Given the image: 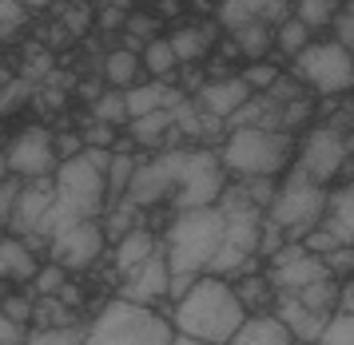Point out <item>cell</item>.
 Wrapping results in <instances>:
<instances>
[{
  "label": "cell",
  "instance_id": "obj_45",
  "mask_svg": "<svg viewBox=\"0 0 354 345\" xmlns=\"http://www.w3.org/2000/svg\"><path fill=\"white\" fill-rule=\"evenodd\" d=\"M342 12H351V16H354V0H346V8H342Z\"/></svg>",
  "mask_w": 354,
  "mask_h": 345
},
{
  "label": "cell",
  "instance_id": "obj_29",
  "mask_svg": "<svg viewBox=\"0 0 354 345\" xmlns=\"http://www.w3.org/2000/svg\"><path fill=\"white\" fill-rule=\"evenodd\" d=\"M306 44H310V28H306V24H299L295 16H287L283 24H274V52H279V56L295 60Z\"/></svg>",
  "mask_w": 354,
  "mask_h": 345
},
{
  "label": "cell",
  "instance_id": "obj_46",
  "mask_svg": "<svg viewBox=\"0 0 354 345\" xmlns=\"http://www.w3.org/2000/svg\"><path fill=\"white\" fill-rule=\"evenodd\" d=\"M290 345H319V342H290Z\"/></svg>",
  "mask_w": 354,
  "mask_h": 345
},
{
  "label": "cell",
  "instance_id": "obj_3",
  "mask_svg": "<svg viewBox=\"0 0 354 345\" xmlns=\"http://www.w3.org/2000/svg\"><path fill=\"white\" fill-rule=\"evenodd\" d=\"M215 155L235 179H279L295 163V135L267 131V127H231Z\"/></svg>",
  "mask_w": 354,
  "mask_h": 345
},
{
  "label": "cell",
  "instance_id": "obj_21",
  "mask_svg": "<svg viewBox=\"0 0 354 345\" xmlns=\"http://www.w3.org/2000/svg\"><path fill=\"white\" fill-rule=\"evenodd\" d=\"M104 79L112 83L115 92H128V88H136V83L144 79L140 52H131V48H112V52L104 56Z\"/></svg>",
  "mask_w": 354,
  "mask_h": 345
},
{
  "label": "cell",
  "instance_id": "obj_33",
  "mask_svg": "<svg viewBox=\"0 0 354 345\" xmlns=\"http://www.w3.org/2000/svg\"><path fill=\"white\" fill-rule=\"evenodd\" d=\"M92 119L108 127H124L128 124V108H124V92H100L92 99Z\"/></svg>",
  "mask_w": 354,
  "mask_h": 345
},
{
  "label": "cell",
  "instance_id": "obj_8",
  "mask_svg": "<svg viewBox=\"0 0 354 345\" xmlns=\"http://www.w3.org/2000/svg\"><path fill=\"white\" fill-rule=\"evenodd\" d=\"M4 163H8V175L17 179H52L60 167L52 131L44 124H24L20 131H12L4 143Z\"/></svg>",
  "mask_w": 354,
  "mask_h": 345
},
{
  "label": "cell",
  "instance_id": "obj_36",
  "mask_svg": "<svg viewBox=\"0 0 354 345\" xmlns=\"http://www.w3.org/2000/svg\"><path fill=\"white\" fill-rule=\"evenodd\" d=\"M28 24V8L20 0H0V40H12Z\"/></svg>",
  "mask_w": 354,
  "mask_h": 345
},
{
  "label": "cell",
  "instance_id": "obj_9",
  "mask_svg": "<svg viewBox=\"0 0 354 345\" xmlns=\"http://www.w3.org/2000/svg\"><path fill=\"white\" fill-rule=\"evenodd\" d=\"M104 254H108V238H104L100 219L72 222L60 235L48 238V262H56V266L68 270V274H88Z\"/></svg>",
  "mask_w": 354,
  "mask_h": 345
},
{
  "label": "cell",
  "instance_id": "obj_26",
  "mask_svg": "<svg viewBox=\"0 0 354 345\" xmlns=\"http://www.w3.org/2000/svg\"><path fill=\"white\" fill-rule=\"evenodd\" d=\"M140 63H144V76L147 79H171L176 76V52H171V44H167V36H156L151 44H144V52H140Z\"/></svg>",
  "mask_w": 354,
  "mask_h": 345
},
{
  "label": "cell",
  "instance_id": "obj_4",
  "mask_svg": "<svg viewBox=\"0 0 354 345\" xmlns=\"http://www.w3.org/2000/svg\"><path fill=\"white\" fill-rule=\"evenodd\" d=\"M171 337L176 330L163 310L124 298H112L84 326V345H171Z\"/></svg>",
  "mask_w": 354,
  "mask_h": 345
},
{
  "label": "cell",
  "instance_id": "obj_7",
  "mask_svg": "<svg viewBox=\"0 0 354 345\" xmlns=\"http://www.w3.org/2000/svg\"><path fill=\"white\" fill-rule=\"evenodd\" d=\"M351 163V143L338 127H310L303 143H295V163L306 179H315L319 187H330Z\"/></svg>",
  "mask_w": 354,
  "mask_h": 345
},
{
  "label": "cell",
  "instance_id": "obj_14",
  "mask_svg": "<svg viewBox=\"0 0 354 345\" xmlns=\"http://www.w3.org/2000/svg\"><path fill=\"white\" fill-rule=\"evenodd\" d=\"M40 270V254L24 246V238L0 230V282L4 286H28Z\"/></svg>",
  "mask_w": 354,
  "mask_h": 345
},
{
  "label": "cell",
  "instance_id": "obj_28",
  "mask_svg": "<svg viewBox=\"0 0 354 345\" xmlns=\"http://www.w3.org/2000/svg\"><path fill=\"white\" fill-rule=\"evenodd\" d=\"M140 167V155H124V151H112V163L104 171V187H108V203H120L124 190H128L131 175Z\"/></svg>",
  "mask_w": 354,
  "mask_h": 345
},
{
  "label": "cell",
  "instance_id": "obj_22",
  "mask_svg": "<svg viewBox=\"0 0 354 345\" xmlns=\"http://www.w3.org/2000/svg\"><path fill=\"white\" fill-rule=\"evenodd\" d=\"M231 44H235V52H239L243 60H267L274 52V24H263V20H255V24H243V28L231 32Z\"/></svg>",
  "mask_w": 354,
  "mask_h": 345
},
{
  "label": "cell",
  "instance_id": "obj_12",
  "mask_svg": "<svg viewBox=\"0 0 354 345\" xmlns=\"http://www.w3.org/2000/svg\"><path fill=\"white\" fill-rule=\"evenodd\" d=\"M52 203H56L52 179H24V187H20V195H17L12 222H8V235H17V238L40 235V226H44V219H48Z\"/></svg>",
  "mask_w": 354,
  "mask_h": 345
},
{
  "label": "cell",
  "instance_id": "obj_42",
  "mask_svg": "<svg viewBox=\"0 0 354 345\" xmlns=\"http://www.w3.org/2000/svg\"><path fill=\"white\" fill-rule=\"evenodd\" d=\"M171 345H207V342H199V337H187V333H176V337H171Z\"/></svg>",
  "mask_w": 354,
  "mask_h": 345
},
{
  "label": "cell",
  "instance_id": "obj_39",
  "mask_svg": "<svg viewBox=\"0 0 354 345\" xmlns=\"http://www.w3.org/2000/svg\"><path fill=\"white\" fill-rule=\"evenodd\" d=\"M80 135H84V147H108V151L115 147V127L96 124V119H92V127H84Z\"/></svg>",
  "mask_w": 354,
  "mask_h": 345
},
{
  "label": "cell",
  "instance_id": "obj_6",
  "mask_svg": "<svg viewBox=\"0 0 354 345\" xmlns=\"http://www.w3.org/2000/svg\"><path fill=\"white\" fill-rule=\"evenodd\" d=\"M290 76L315 95H342L354 88V56L335 40H310L290 60Z\"/></svg>",
  "mask_w": 354,
  "mask_h": 345
},
{
  "label": "cell",
  "instance_id": "obj_13",
  "mask_svg": "<svg viewBox=\"0 0 354 345\" xmlns=\"http://www.w3.org/2000/svg\"><path fill=\"white\" fill-rule=\"evenodd\" d=\"M290 16V0H219V8H215V20H219V28L223 32H235L243 24H283Z\"/></svg>",
  "mask_w": 354,
  "mask_h": 345
},
{
  "label": "cell",
  "instance_id": "obj_11",
  "mask_svg": "<svg viewBox=\"0 0 354 345\" xmlns=\"http://www.w3.org/2000/svg\"><path fill=\"white\" fill-rule=\"evenodd\" d=\"M247 99H251V92H247V83L239 79V72L211 76V79H203V83L195 88V108L203 111V115H211V119H219L223 127Z\"/></svg>",
  "mask_w": 354,
  "mask_h": 345
},
{
  "label": "cell",
  "instance_id": "obj_18",
  "mask_svg": "<svg viewBox=\"0 0 354 345\" xmlns=\"http://www.w3.org/2000/svg\"><path fill=\"white\" fill-rule=\"evenodd\" d=\"M326 235H335L338 246L354 250V183H342L326 195V215L319 222Z\"/></svg>",
  "mask_w": 354,
  "mask_h": 345
},
{
  "label": "cell",
  "instance_id": "obj_1",
  "mask_svg": "<svg viewBox=\"0 0 354 345\" xmlns=\"http://www.w3.org/2000/svg\"><path fill=\"white\" fill-rule=\"evenodd\" d=\"M243 317H247V310H243L235 286L227 278H215V274H199L192 290L167 310L171 330L199 337L207 345H227L231 333L243 326Z\"/></svg>",
  "mask_w": 354,
  "mask_h": 345
},
{
  "label": "cell",
  "instance_id": "obj_24",
  "mask_svg": "<svg viewBox=\"0 0 354 345\" xmlns=\"http://www.w3.org/2000/svg\"><path fill=\"white\" fill-rule=\"evenodd\" d=\"M171 111H151V115H140V119H131L128 124V139L136 147H151V151H163V143L171 135Z\"/></svg>",
  "mask_w": 354,
  "mask_h": 345
},
{
  "label": "cell",
  "instance_id": "obj_41",
  "mask_svg": "<svg viewBox=\"0 0 354 345\" xmlns=\"http://www.w3.org/2000/svg\"><path fill=\"white\" fill-rule=\"evenodd\" d=\"M56 302H60L64 310H72V314H80V310H84V282H72V278H68V282L60 286Z\"/></svg>",
  "mask_w": 354,
  "mask_h": 345
},
{
  "label": "cell",
  "instance_id": "obj_30",
  "mask_svg": "<svg viewBox=\"0 0 354 345\" xmlns=\"http://www.w3.org/2000/svg\"><path fill=\"white\" fill-rule=\"evenodd\" d=\"M32 294L28 290H20V286H4V294H0V317H8L12 326H20V330H28V322H32Z\"/></svg>",
  "mask_w": 354,
  "mask_h": 345
},
{
  "label": "cell",
  "instance_id": "obj_44",
  "mask_svg": "<svg viewBox=\"0 0 354 345\" xmlns=\"http://www.w3.org/2000/svg\"><path fill=\"white\" fill-rule=\"evenodd\" d=\"M8 179V163H4V151H0V183Z\"/></svg>",
  "mask_w": 354,
  "mask_h": 345
},
{
  "label": "cell",
  "instance_id": "obj_35",
  "mask_svg": "<svg viewBox=\"0 0 354 345\" xmlns=\"http://www.w3.org/2000/svg\"><path fill=\"white\" fill-rule=\"evenodd\" d=\"M24 345H84V322L80 326H52V330H28Z\"/></svg>",
  "mask_w": 354,
  "mask_h": 345
},
{
  "label": "cell",
  "instance_id": "obj_25",
  "mask_svg": "<svg viewBox=\"0 0 354 345\" xmlns=\"http://www.w3.org/2000/svg\"><path fill=\"white\" fill-rule=\"evenodd\" d=\"M235 294H239V302H243V310H247V314H271V310H267V306H274V298H279V294H274V286H271V278H267V274H243V278H235Z\"/></svg>",
  "mask_w": 354,
  "mask_h": 345
},
{
  "label": "cell",
  "instance_id": "obj_32",
  "mask_svg": "<svg viewBox=\"0 0 354 345\" xmlns=\"http://www.w3.org/2000/svg\"><path fill=\"white\" fill-rule=\"evenodd\" d=\"M295 20L299 24H306V28H326L330 20L338 16V0H295Z\"/></svg>",
  "mask_w": 354,
  "mask_h": 345
},
{
  "label": "cell",
  "instance_id": "obj_20",
  "mask_svg": "<svg viewBox=\"0 0 354 345\" xmlns=\"http://www.w3.org/2000/svg\"><path fill=\"white\" fill-rule=\"evenodd\" d=\"M295 337L287 333V326L274 314H247L243 326L231 333L227 345H290Z\"/></svg>",
  "mask_w": 354,
  "mask_h": 345
},
{
  "label": "cell",
  "instance_id": "obj_37",
  "mask_svg": "<svg viewBox=\"0 0 354 345\" xmlns=\"http://www.w3.org/2000/svg\"><path fill=\"white\" fill-rule=\"evenodd\" d=\"M20 187H24V179H17V175H8V179L0 183V230H8V222H12Z\"/></svg>",
  "mask_w": 354,
  "mask_h": 345
},
{
  "label": "cell",
  "instance_id": "obj_23",
  "mask_svg": "<svg viewBox=\"0 0 354 345\" xmlns=\"http://www.w3.org/2000/svg\"><path fill=\"white\" fill-rule=\"evenodd\" d=\"M319 345H354V278L351 282H342L338 310L330 314V322H326Z\"/></svg>",
  "mask_w": 354,
  "mask_h": 345
},
{
  "label": "cell",
  "instance_id": "obj_5",
  "mask_svg": "<svg viewBox=\"0 0 354 345\" xmlns=\"http://www.w3.org/2000/svg\"><path fill=\"white\" fill-rule=\"evenodd\" d=\"M326 195L330 187H319L299 167H290L287 175H279L271 203L263 210V222H271L287 242H303L310 230H319L322 215H326Z\"/></svg>",
  "mask_w": 354,
  "mask_h": 345
},
{
  "label": "cell",
  "instance_id": "obj_31",
  "mask_svg": "<svg viewBox=\"0 0 354 345\" xmlns=\"http://www.w3.org/2000/svg\"><path fill=\"white\" fill-rule=\"evenodd\" d=\"M279 76H283V68H279L274 60H251L239 72V79L247 83V92L251 95H267L274 83H279Z\"/></svg>",
  "mask_w": 354,
  "mask_h": 345
},
{
  "label": "cell",
  "instance_id": "obj_43",
  "mask_svg": "<svg viewBox=\"0 0 354 345\" xmlns=\"http://www.w3.org/2000/svg\"><path fill=\"white\" fill-rule=\"evenodd\" d=\"M8 135H12V127H8L4 119H0V151H4V143H8Z\"/></svg>",
  "mask_w": 354,
  "mask_h": 345
},
{
  "label": "cell",
  "instance_id": "obj_47",
  "mask_svg": "<svg viewBox=\"0 0 354 345\" xmlns=\"http://www.w3.org/2000/svg\"><path fill=\"white\" fill-rule=\"evenodd\" d=\"M351 183H354V179H351Z\"/></svg>",
  "mask_w": 354,
  "mask_h": 345
},
{
  "label": "cell",
  "instance_id": "obj_17",
  "mask_svg": "<svg viewBox=\"0 0 354 345\" xmlns=\"http://www.w3.org/2000/svg\"><path fill=\"white\" fill-rule=\"evenodd\" d=\"M271 314L287 326V333L295 337V342H319L322 330H326V322H330V317L310 314V310H306L295 294H279V298H274V306H271Z\"/></svg>",
  "mask_w": 354,
  "mask_h": 345
},
{
  "label": "cell",
  "instance_id": "obj_16",
  "mask_svg": "<svg viewBox=\"0 0 354 345\" xmlns=\"http://www.w3.org/2000/svg\"><path fill=\"white\" fill-rule=\"evenodd\" d=\"M267 278H271L274 294H299V290H306V286L330 278V270H326V262H322L319 254L306 250L303 258H295V262H287V266L267 270Z\"/></svg>",
  "mask_w": 354,
  "mask_h": 345
},
{
  "label": "cell",
  "instance_id": "obj_15",
  "mask_svg": "<svg viewBox=\"0 0 354 345\" xmlns=\"http://www.w3.org/2000/svg\"><path fill=\"white\" fill-rule=\"evenodd\" d=\"M215 40H219V28H215V24H179V28H171V36H167V44L176 52L179 68L203 63L211 56Z\"/></svg>",
  "mask_w": 354,
  "mask_h": 345
},
{
  "label": "cell",
  "instance_id": "obj_40",
  "mask_svg": "<svg viewBox=\"0 0 354 345\" xmlns=\"http://www.w3.org/2000/svg\"><path fill=\"white\" fill-rule=\"evenodd\" d=\"M330 24H335V36H330V40H335V44H342L354 56V16L338 8V16L330 20Z\"/></svg>",
  "mask_w": 354,
  "mask_h": 345
},
{
  "label": "cell",
  "instance_id": "obj_19",
  "mask_svg": "<svg viewBox=\"0 0 354 345\" xmlns=\"http://www.w3.org/2000/svg\"><path fill=\"white\" fill-rule=\"evenodd\" d=\"M163 250V242H160V235L156 230H147V226H136V230H128L124 238H115L112 242V262H115V270H120V278L128 274V270H136V266H144L151 254H160Z\"/></svg>",
  "mask_w": 354,
  "mask_h": 345
},
{
  "label": "cell",
  "instance_id": "obj_34",
  "mask_svg": "<svg viewBox=\"0 0 354 345\" xmlns=\"http://www.w3.org/2000/svg\"><path fill=\"white\" fill-rule=\"evenodd\" d=\"M68 278H72V274L60 270L56 262H40V270H36L32 282H28V294H32V298H56V294H60V286H64Z\"/></svg>",
  "mask_w": 354,
  "mask_h": 345
},
{
  "label": "cell",
  "instance_id": "obj_2",
  "mask_svg": "<svg viewBox=\"0 0 354 345\" xmlns=\"http://www.w3.org/2000/svg\"><path fill=\"white\" fill-rule=\"evenodd\" d=\"M223 206H195V210H176L167 219V230H163V258H167V270L171 274H207L215 254L223 246Z\"/></svg>",
  "mask_w": 354,
  "mask_h": 345
},
{
  "label": "cell",
  "instance_id": "obj_38",
  "mask_svg": "<svg viewBox=\"0 0 354 345\" xmlns=\"http://www.w3.org/2000/svg\"><path fill=\"white\" fill-rule=\"evenodd\" d=\"M52 143H56V159H76L84 151V135L80 131H52Z\"/></svg>",
  "mask_w": 354,
  "mask_h": 345
},
{
  "label": "cell",
  "instance_id": "obj_27",
  "mask_svg": "<svg viewBox=\"0 0 354 345\" xmlns=\"http://www.w3.org/2000/svg\"><path fill=\"white\" fill-rule=\"evenodd\" d=\"M295 298L303 302L310 314L330 317V314L338 310V298H342V282H338V278H322V282H315V286H306V290H299Z\"/></svg>",
  "mask_w": 354,
  "mask_h": 345
},
{
  "label": "cell",
  "instance_id": "obj_10",
  "mask_svg": "<svg viewBox=\"0 0 354 345\" xmlns=\"http://www.w3.org/2000/svg\"><path fill=\"white\" fill-rule=\"evenodd\" d=\"M167 278H171V270H167V258L160 250V254H151L144 266L128 270L120 278V294L115 298L136 302V306H156L160 310L163 302H167Z\"/></svg>",
  "mask_w": 354,
  "mask_h": 345
}]
</instances>
